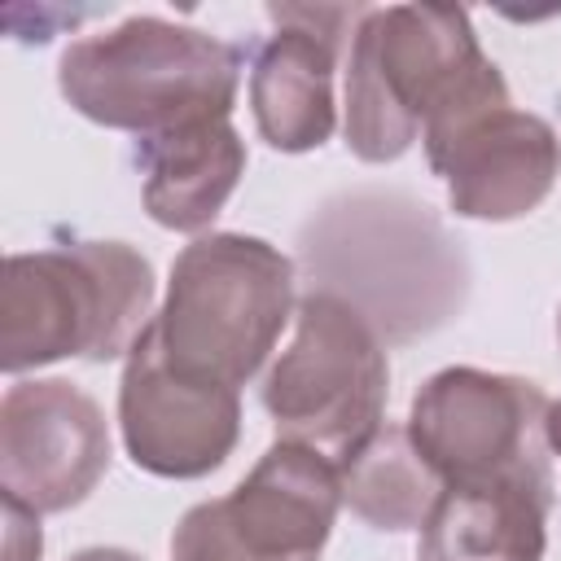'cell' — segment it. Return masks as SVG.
Here are the masks:
<instances>
[{
  "label": "cell",
  "mask_w": 561,
  "mask_h": 561,
  "mask_svg": "<svg viewBox=\"0 0 561 561\" xmlns=\"http://www.w3.org/2000/svg\"><path fill=\"white\" fill-rule=\"evenodd\" d=\"M508 83L478 48L473 22L451 4L364 9L346 53V149L394 162L416 136L504 105Z\"/></svg>",
  "instance_id": "1"
},
{
  "label": "cell",
  "mask_w": 561,
  "mask_h": 561,
  "mask_svg": "<svg viewBox=\"0 0 561 561\" xmlns=\"http://www.w3.org/2000/svg\"><path fill=\"white\" fill-rule=\"evenodd\" d=\"M456 245L430 206L403 193H351L302 232L311 285L346 298L390 342L430 333L460 307L465 259Z\"/></svg>",
  "instance_id": "2"
},
{
  "label": "cell",
  "mask_w": 561,
  "mask_h": 561,
  "mask_svg": "<svg viewBox=\"0 0 561 561\" xmlns=\"http://www.w3.org/2000/svg\"><path fill=\"white\" fill-rule=\"evenodd\" d=\"M57 88L75 114L145 140L228 118L241 53L197 26L136 13L75 39L57 61Z\"/></svg>",
  "instance_id": "3"
},
{
  "label": "cell",
  "mask_w": 561,
  "mask_h": 561,
  "mask_svg": "<svg viewBox=\"0 0 561 561\" xmlns=\"http://www.w3.org/2000/svg\"><path fill=\"white\" fill-rule=\"evenodd\" d=\"M149 320L153 263L127 241H66L4 259L0 368L9 377L66 355L127 359Z\"/></svg>",
  "instance_id": "4"
},
{
  "label": "cell",
  "mask_w": 561,
  "mask_h": 561,
  "mask_svg": "<svg viewBox=\"0 0 561 561\" xmlns=\"http://www.w3.org/2000/svg\"><path fill=\"white\" fill-rule=\"evenodd\" d=\"M294 311L289 254L263 237L206 232L175 254L153 329L175 373L241 390Z\"/></svg>",
  "instance_id": "5"
},
{
  "label": "cell",
  "mask_w": 561,
  "mask_h": 561,
  "mask_svg": "<svg viewBox=\"0 0 561 561\" xmlns=\"http://www.w3.org/2000/svg\"><path fill=\"white\" fill-rule=\"evenodd\" d=\"M390 364L381 333L337 294L311 289L294 311V342L263 377V408L276 438L302 443L342 465L381 425Z\"/></svg>",
  "instance_id": "6"
},
{
  "label": "cell",
  "mask_w": 561,
  "mask_h": 561,
  "mask_svg": "<svg viewBox=\"0 0 561 561\" xmlns=\"http://www.w3.org/2000/svg\"><path fill=\"white\" fill-rule=\"evenodd\" d=\"M548 408L543 386L526 377L456 364L412 394L408 434L443 486L517 482L552 500Z\"/></svg>",
  "instance_id": "7"
},
{
  "label": "cell",
  "mask_w": 561,
  "mask_h": 561,
  "mask_svg": "<svg viewBox=\"0 0 561 561\" xmlns=\"http://www.w3.org/2000/svg\"><path fill=\"white\" fill-rule=\"evenodd\" d=\"M337 508V465L276 438L224 500H202L175 522L171 561H320Z\"/></svg>",
  "instance_id": "8"
},
{
  "label": "cell",
  "mask_w": 561,
  "mask_h": 561,
  "mask_svg": "<svg viewBox=\"0 0 561 561\" xmlns=\"http://www.w3.org/2000/svg\"><path fill=\"white\" fill-rule=\"evenodd\" d=\"M118 430L136 469L175 482L206 478L241 438V394L232 386L175 373L149 320L123 359Z\"/></svg>",
  "instance_id": "9"
},
{
  "label": "cell",
  "mask_w": 561,
  "mask_h": 561,
  "mask_svg": "<svg viewBox=\"0 0 561 561\" xmlns=\"http://www.w3.org/2000/svg\"><path fill=\"white\" fill-rule=\"evenodd\" d=\"M110 469L101 403L66 377L13 381L0 399V495L31 513L83 504Z\"/></svg>",
  "instance_id": "10"
},
{
  "label": "cell",
  "mask_w": 561,
  "mask_h": 561,
  "mask_svg": "<svg viewBox=\"0 0 561 561\" xmlns=\"http://www.w3.org/2000/svg\"><path fill=\"white\" fill-rule=\"evenodd\" d=\"M425 162L447 180V202L465 219H522L561 175V140L552 123L513 101L478 110L443 131L421 136Z\"/></svg>",
  "instance_id": "11"
},
{
  "label": "cell",
  "mask_w": 561,
  "mask_h": 561,
  "mask_svg": "<svg viewBox=\"0 0 561 561\" xmlns=\"http://www.w3.org/2000/svg\"><path fill=\"white\" fill-rule=\"evenodd\" d=\"M140 202L171 232H206L245 175V140L228 118L136 140Z\"/></svg>",
  "instance_id": "12"
},
{
  "label": "cell",
  "mask_w": 561,
  "mask_h": 561,
  "mask_svg": "<svg viewBox=\"0 0 561 561\" xmlns=\"http://www.w3.org/2000/svg\"><path fill=\"white\" fill-rule=\"evenodd\" d=\"M337 57H342V44L311 35L302 26L276 22V35L254 53V66H250L254 127L272 149L307 153L333 136Z\"/></svg>",
  "instance_id": "13"
},
{
  "label": "cell",
  "mask_w": 561,
  "mask_h": 561,
  "mask_svg": "<svg viewBox=\"0 0 561 561\" xmlns=\"http://www.w3.org/2000/svg\"><path fill=\"white\" fill-rule=\"evenodd\" d=\"M548 495L517 482H451L434 500L421 561H543Z\"/></svg>",
  "instance_id": "14"
},
{
  "label": "cell",
  "mask_w": 561,
  "mask_h": 561,
  "mask_svg": "<svg viewBox=\"0 0 561 561\" xmlns=\"http://www.w3.org/2000/svg\"><path fill=\"white\" fill-rule=\"evenodd\" d=\"M342 504L368 522L373 530H421L434 500L443 495V478L416 451L408 425L381 421L377 434L337 465Z\"/></svg>",
  "instance_id": "15"
},
{
  "label": "cell",
  "mask_w": 561,
  "mask_h": 561,
  "mask_svg": "<svg viewBox=\"0 0 561 561\" xmlns=\"http://www.w3.org/2000/svg\"><path fill=\"white\" fill-rule=\"evenodd\" d=\"M0 500H4V561H39V548H44L39 513H31L26 504H18L9 495H0Z\"/></svg>",
  "instance_id": "16"
},
{
  "label": "cell",
  "mask_w": 561,
  "mask_h": 561,
  "mask_svg": "<svg viewBox=\"0 0 561 561\" xmlns=\"http://www.w3.org/2000/svg\"><path fill=\"white\" fill-rule=\"evenodd\" d=\"M66 561H140V557L127 552V548H79V552L66 557Z\"/></svg>",
  "instance_id": "17"
},
{
  "label": "cell",
  "mask_w": 561,
  "mask_h": 561,
  "mask_svg": "<svg viewBox=\"0 0 561 561\" xmlns=\"http://www.w3.org/2000/svg\"><path fill=\"white\" fill-rule=\"evenodd\" d=\"M548 443H552V451L561 456V399L548 408Z\"/></svg>",
  "instance_id": "18"
},
{
  "label": "cell",
  "mask_w": 561,
  "mask_h": 561,
  "mask_svg": "<svg viewBox=\"0 0 561 561\" xmlns=\"http://www.w3.org/2000/svg\"><path fill=\"white\" fill-rule=\"evenodd\" d=\"M557 337H561V316H557Z\"/></svg>",
  "instance_id": "19"
}]
</instances>
